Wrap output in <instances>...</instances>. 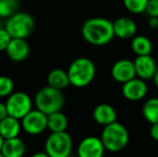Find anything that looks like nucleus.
Instances as JSON below:
<instances>
[{
	"label": "nucleus",
	"mask_w": 158,
	"mask_h": 157,
	"mask_svg": "<svg viewBox=\"0 0 158 157\" xmlns=\"http://www.w3.org/2000/svg\"><path fill=\"white\" fill-rule=\"evenodd\" d=\"M9 116L8 109H6V102H0V122L3 121L6 118Z\"/></svg>",
	"instance_id": "bb28decb"
},
{
	"label": "nucleus",
	"mask_w": 158,
	"mask_h": 157,
	"mask_svg": "<svg viewBox=\"0 0 158 157\" xmlns=\"http://www.w3.org/2000/svg\"><path fill=\"white\" fill-rule=\"evenodd\" d=\"M1 153L6 157H23L26 153V144L19 137L4 140Z\"/></svg>",
	"instance_id": "f3484780"
},
{
	"label": "nucleus",
	"mask_w": 158,
	"mask_h": 157,
	"mask_svg": "<svg viewBox=\"0 0 158 157\" xmlns=\"http://www.w3.org/2000/svg\"><path fill=\"white\" fill-rule=\"evenodd\" d=\"M93 118L97 124L106 127V126L117 122V113L111 105L100 103L93 111Z\"/></svg>",
	"instance_id": "2eb2a0df"
},
{
	"label": "nucleus",
	"mask_w": 158,
	"mask_h": 157,
	"mask_svg": "<svg viewBox=\"0 0 158 157\" xmlns=\"http://www.w3.org/2000/svg\"><path fill=\"white\" fill-rule=\"evenodd\" d=\"M153 81H154L155 85H156L157 87H158V68H157V71H156V73H155L154 78H153Z\"/></svg>",
	"instance_id": "7c9ffc66"
},
{
	"label": "nucleus",
	"mask_w": 158,
	"mask_h": 157,
	"mask_svg": "<svg viewBox=\"0 0 158 157\" xmlns=\"http://www.w3.org/2000/svg\"><path fill=\"white\" fill-rule=\"evenodd\" d=\"M131 48L137 54V56L151 55L153 51L152 41L145 36H135L131 41Z\"/></svg>",
	"instance_id": "6ab92c4d"
},
{
	"label": "nucleus",
	"mask_w": 158,
	"mask_h": 157,
	"mask_svg": "<svg viewBox=\"0 0 158 157\" xmlns=\"http://www.w3.org/2000/svg\"><path fill=\"white\" fill-rule=\"evenodd\" d=\"M48 85L59 90L67 88L69 85H71L68 72L59 68L51 70L48 74Z\"/></svg>",
	"instance_id": "a211bd4d"
},
{
	"label": "nucleus",
	"mask_w": 158,
	"mask_h": 157,
	"mask_svg": "<svg viewBox=\"0 0 158 157\" xmlns=\"http://www.w3.org/2000/svg\"><path fill=\"white\" fill-rule=\"evenodd\" d=\"M111 76L116 82L122 84H125L127 82L131 81L137 78V72H135V63L130 59H119L111 69Z\"/></svg>",
	"instance_id": "1a4fd4ad"
},
{
	"label": "nucleus",
	"mask_w": 158,
	"mask_h": 157,
	"mask_svg": "<svg viewBox=\"0 0 158 157\" xmlns=\"http://www.w3.org/2000/svg\"><path fill=\"white\" fill-rule=\"evenodd\" d=\"M67 72L71 85L77 88H83L89 85L95 79L96 66L92 59L80 57L70 64Z\"/></svg>",
	"instance_id": "f03ea898"
},
{
	"label": "nucleus",
	"mask_w": 158,
	"mask_h": 157,
	"mask_svg": "<svg viewBox=\"0 0 158 157\" xmlns=\"http://www.w3.org/2000/svg\"><path fill=\"white\" fill-rule=\"evenodd\" d=\"M4 28L13 39H26L35 29V19L26 12H17L9 17Z\"/></svg>",
	"instance_id": "39448f33"
},
{
	"label": "nucleus",
	"mask_w": 158,
	"mask_h": 157,
	"mask_svg": "<svg viewBox=\"0 0 158 157\" xmlns=\"http://www.w3.org/2000/svg\"><path fill=\"white\" fill-rule=\"evenodd\" d=\"M3 142H4V139L2 138V136L0 134V152H1V150H2V145H3Z\"/></svg>",
	"instance_id": "2f4dec72"
},
{
	"label": "nucleus",
	"mask_w": 158,
	"mask_h": 157,
	"mask_svg": "<svg viewBox=\"0 0 158 157\" xmlns=\"http://www.w3.org/2000/svg\"><path fill=\"white\" fill-rule=\"evenodd\" d=\"M145 12L150 17H158V0H148Z\"/></svg>",
	"instance_id": "a878e982"
},
{
	"label": "nucleus",
	"mask_w": 158,
	"mask_h": 157,
	"mask_svg": "<svg viewBox=\"0 0 158 157\" xmlns=\"http://www.w3.org/2000/svg\"><path fill=\"white\" fill-rule=\"evenodd\" d=\"M148 26L153 29H158V17H150L148 19Z\"/></svg>",
	"instance_id": "c85d7f7f"
},
{
	"label": "nucleus",
	"mask_w": 158,
	"mask_h": 157,
	"mask_svg": "<svg viewBox=\"0 0 158 157\" xmlns=\"http://www.w3.org/2000/svg\"><path fill=\"white\" fill-rule=\"evenodd\" d=\"M100 139L106 147V151L117 153L123 151L128 144L129 132L123 124L115 122L103 128Z\"/></svg>",
	"instance_id": "7ed1b4c3"
},
{
	"label": "nucleus",
	"mask_w": 158,
	"mask_h": 157,
	"mask_svg": "<svg viewBox=\"0 0 158 157\" xmlns=\"http://www.w3.org/2000/svg\"><path fill=\"white\" fill-rule=\"evenodd\" d=\"M19 8V0H0V19H9L16 14Z\"/></svg>",
	"instance_id": "4be33fe9"
},
{
	"label": "nucleus",
	"mask_w": 158,
	"mask_h": 157,
	"mask_svg": "<svg viewBox=\"0 0 158 157\" xmlns=\"http://www.w3.org/2000/svg\"><path fill=\"white\" fill-rule=\"evenodd\" d=\"M24 131L31 136H38L48 129V115L39 110H31L21 121Z\"/></svg>",
	"instance_id": "6e6552de"
},
{
	"label": "nucleus",
	"mask_w": 158,
	"mask_h": 157,
	"mask_svg": "<svg viewBox=\"0 0 158 157\" xmlns=\"http://www.w3.org/2000/svg\"><path fill=\"white\" fill-rule=\"evenodd\" d=\"M64 103V97L61 90L51 86L42 87L35 96V105L37 110L46 115L61 111Z\"/></svg>",
	"instance_id": "20e7f679"
},
{
	"label": "nucleus",
	"mask_w": 158,
	"mask_h": 157,
	"mask_svg": "<svg viewBox=\"0 0 158 157\" xmlns=\"http://www.w3.org/2000/svg\"><path fill=\"white\" fill-rule=\"evenodd\" d=\"M13 38L10 36L6 29L4 27H1L0 28V52L2 51H6L8 48L9 44H10L11 40Z\"/></svg>",
	"instance_id": "393cba45"
},
{
	"label": "nucleus",
	"mask_w": 158,
	"mask_h": 157,
	"mask_svg": "<svg viewBox=\"0 0 158 157\" xmlns=\"http://www.w3.org/2000/svg\"><path fill=\"white\" fill-rule=\"evenodd\" d=\"M0 28H1V26H0Z\"/></svg>",
	"instance_id": "72a5a7b5"
},
{
	"label": "nucleus",
	"mask_w": 158,
	"mask_h": 157,
	"mask_svg": "<svg viewBox=\"0 0 158 157\" xmlns=\"http://www.w3.org/2000/svg\"><path fill=\"white\" fill-rule=\"evenodd\" d=\"M148 87L145 81L140 78H135L131 81L123 84L122 94L129 101L142 100L148 95Z\"/></svg>",
	"instance_id": "9b49d317"
},
{
	"label": "nucleus",
	"mask_w": 158,
	"mask_h": 157,
	"mask_svg": "<svg viewBox=\"0 0 158 157\" xmlns=\"http://www.w3.org/2000/svg\"><path fill=\"white\" fill-rule=\"evenodd\" d=\"M14 93V82L10 76H0V98H8Z\"/></svg>",
	"instance_id": "b1692460"
},
{
	"label": "nucleus",
	"mask_w": 158,
	"mask_h": 157,
	"mask_svg": "<svg viewBox=\"0 0 158 157\" xmlns=\"http://www.w3.org/2000/svg\"><path fill=\"white\" fill-rule=\"evenodd\" d=\"M72 149V138L67 131L51 132L44 143V151L50 157H69Z\"/></svg>",
	"instance_id": "423d86ee"
},
{
	"label": "nucleus",
	"mask_w": 158,
	"mask_h": 157,
	"mask_svg": "<svg viewBox=\"0 0 158 157\" xmlns=\"http://www.w3.org/2000/svg\"><path fill=\"white\" fill-rule=\"evenodd\" d=\"M22 129L23 128L19 119L14 118L12 116H8L0 122V134L4 140L17 138Z\"/></svg>",
	"instance_id": "dca6fc26"
},
{
	"label": "nucleus",
	"mask_w": 158,
	"mask_h": 157,
	"mask_svg": "<svg viewBox=\"0 0 158 157\" xmlns=\"http://www.w3.org/2000/svg\"><path fill=\"white\" fill-rule=\"evenodd\" d=\"M115 37L119 39H131L135 38L137 34V24L130 17H118L113 22Z\"/></svg>",
	"instance_id": "ddd939ff"
},
{
	"label": "nucleus",
	"mask_w": 158,
	"mask_h": 157,
	"mask_svg": "<svg viewBox=\"0 0 158 157\" xmlns=\"http://www.w3.org/2000/svg\"><path fill=\"white\" fill-rule=\"evenodd\" d=\"M68 127V118L61 111L48 115V129L51 132H64Z\"/></svg>",
	"instance_id": "aec40b11"
},
{
	"label": "nucleus",
	"mask_w": 158,
	"mask_h": 157,
	"mask_svg": "<svg viewBox=\"0 0 158 157\" xmlns=\"http://www.w3.org/2000/svg\"><path fill=\"white\" fill-rule=\"evenodd\" d=\"M82 36L92 45H106L115 37L113 22L104 17H92L82 26Z\"/></svg>",
	"instance_id": "f257e3e1"
},
{
	"label": "nucleus",
	"mask_w": 158,
	"mask_h": 157,
	"mask_svg": "<svg viewBox=\"0 0 158 157\" xmlns=\"http://www.w3.org/2000/svg\"><path fill=\"white\" fill-rule=\"evenodd\" d=\"M123 3L127 11L132 14H140L145 12L148 0H123Z\"/></svg>",
	"instance_id": "5701e85b"
},
{
	"label": "nucleus",
	"mask_w": 158,
	"mask_h": 157,
	"mask_svg": "<svg viewBox=\"0 0 158 157\" xmlns=\"http://www.w3.org/2000/svg\"><path fill=\"white\" fill-rule=\"evenodd\" d=\"M6 109L9 116L23 119L32 109V100L28 94L24 92H14L6 98Z\"/></svg>",
	"instance_id": "0eeeda50"
},
{
	"label": "nucleus",
	"mask_w": 158,
	"mask_h": 157,
	"mask_svg": "<svg viewBox=\"0 0 158 157\" xmlns=\"http://www.w3.org/2000/svg\"><path fill=\"white\" fill-rule=\"evenodd\" d=\"M30 157H50V156H48V154L44 151V152H37V153L32 154Z\"/></svg>",
	"instance_id": "c756f323"
},
{
	"label": "nucleus",
	"mask_w": 158,
	"mask_h": 157,
	"mask_svg": "<svg viewBox=\"0 0 158 157\" xmlns=\"http://www.w3.org/2000/svg\"><path fill=\"white\" fill-rule=\"evenodd\" d=\"M142 114L144 118L153 124L158 123V98H151L145 101L142 108Z\"/></svg>",
	"instance_id": "412c9836"
},
{
	"label": "nucleus",
	"mask_w": 158,
	"mask_h": 157,
	"mask_svg": "<svg viewBox=\"0 0 158 157\" xmlns=\"http://www.w3.org/2000/svg\"><path fill=\"white\" fill-rule=\"evenodd\" d=\"M29 51V44L27 43L26 39H12L6 50V53L12 61L21 63L28 57Z\"/></svg>",
	"instance_id": "4468645a"
},
{
	"label": "nucleus",
	"mask_w": 158,
	"mask_h": 157,
	"mask_svg": "<svg viewBox=\"0 0 158 157\" xmlns=\"http://www.w3.org/2000/svg\"><path fill=\"white\" fill-rule=\"evenodd\" d=\"M0 157H6V156H4V155H3V154H2V153H1V152H0Z\"/></svg>",
	"instance_id": "473e14b6"
},
{
	"label": "nucleus",
	"mask_w": 158,
	"mask_h": 157,
	"mask_svg": "<svg viewBox=\"0 0 158 157\" xmlns=\"http://www.w3.org/2000/svg\"><path fill=\"white\" fill-rule=\"evenodd\" d=\"M133 63H135V72H137L138 78L144 80V81L151 79L153 80L158 67L155 59L151 55L137 56Z\"/></svg>",
	"instance_id": "f8f14e48"
},
{
	"label": "nucleus",
	"mask_w": 158,
	"mask_h": 157,
	"mask_svg": "<svg viewBox=\"0 0 158 157\" xmlns=\"http://www.w3.org/2000/svg\"><path fill=\"white\" fill-rule=\"evenodd\" d=\"M106 147L101 139L95 136L84 138L77 147L79 157H103Z\"/></svg>",
	"instance_id": "9d476101"
},
{
	"label": "nucleus",
	"mask_w": 158,
	"mask_h": 157,
	"mask_svg": "<svg viewBox=\"0 0 158 157\" xmlns=\"http://www.w3.org/2000/svg\"><path fill=\"white\" fill-rule=\"evenodd\" d=\"M150 134L152 137L153 140L157 141L158 142V123L157 124H153L152 127L150 129Z\"/></svg>",
	"instance_id": "cd10ccee"
}]
</instances>
